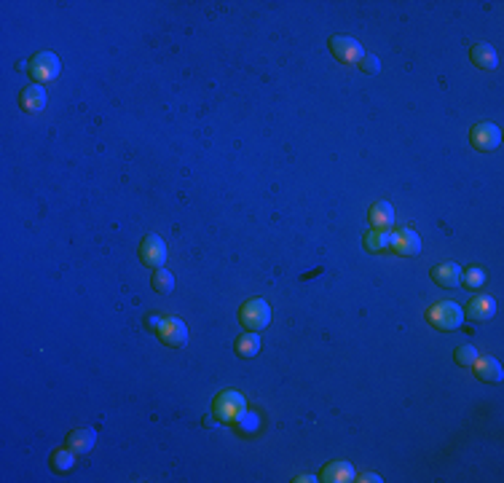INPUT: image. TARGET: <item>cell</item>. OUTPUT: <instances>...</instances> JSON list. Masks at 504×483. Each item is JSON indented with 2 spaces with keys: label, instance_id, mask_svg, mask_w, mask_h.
<instances>
[{
  "label": "cell",
  "instance_id": "6da1fadb",
  "mask_svg": "<svg viewBox=\"0 0 504 483\" xmlns=\"http://www.w3.org/2000/svg\"><path fill=\"white\" fill-rule=\"evenodd\" d=\"M427 320L438 330H459L464 322V309L456 301H438L435 307H429Z\"/></svg>",
  "mask_w": 504,
  "mask_h": 483
},
{
  "label": "cell",
  "instance_id": "7a4b0ae2",
  "mask_svg": "<svg viewBox=\"0 0 504 483\" xmlns=\"http://www.w3.org/2000/svg\"><path fill=\"white\" fill-rule=\"evenodd\" d=\"M215 417L223 421V424H231V421H236V419L247 411V400H244V395L241 392H236V390H225V392H220L218 397H215Z\"/></svg>",
  "mask_w": 504,
  "mask_h": 483
},
{
  "label": "cell",
  "instance_id": "3957f363",
  "mask_svg": "<svg viewBox=\"0 0 504 483\" xmlns=\"http://www.w3.org/2000/svg\"><path fill=\"white\" fill-rule=\"evenodd\" d=\"M239 320L244 328L250 330H263L268 328V322H271V307L265 304L263 298H250L239 311Z\"/></svg>",
  "mask_w": 504,
  "mask_h": 483
},
{
  "label": "cell",
  "instance_id": "277c9868",
  "mask_svg": "<svg viewBox=\"0 0 504 483\" xmlns=\"http://www.w3.org/2000/svg\"><path fill=\"white\" fill-rule=\"evenodd\" d=\"M330 51H333V57L338 60V62H344V65H360L362 60H365V48L360 41H354L349 35H333L330 38Z\"/></svg>",
  "mask_w": 504,
  "mask_h": 483
},
{
  "label": "cell",
  "instance_id": "5b68a950",
  "mask_svg": "<svg viewBox=\"0 0 504 483\" xmlns=\"http://www.w3.org/2000/svg\"><path fill=\"white\" fill-rule=\"evenodd\" d=\"M59 73H62V62H59V57L51 54V51L35 54L32 62H30V75H32L38 84H46V81L59 78Z\"/></svg>",
  "mask_w": 504,
  "mask_h": 483
},
{
  "label": "cell",
  "instance_id": "8992f818",
  "mask_svg": "<svg viewBox=\"0 0 504 483\" xmlns=\"http://www.w3.org/2000/svg\"><path fill=\"white\" fill-rule=\"evenodd\" d=\"M469 140H472V145H475L478 151L488 154V151H496V148L502 145V129H499L496 124L483 121V124H478V127H472Z\"/></svg>",
  "mask_w": 504,
  "mask_h": 483
},
{
  "label": "cell",
  "instance_id": "52a82bcc",
  "mask_svg": "<svg viewBox=\"0 0 504 483\" xmlns=\"http://www.w3.org/2000/svg\"><path fill=\"white\" fill-rule=\"evenodd\" d=\"M156 333H158V338L167 347H183L188 341V325L183 320H177V317H164Z\"/></svg>",
  "mask_w": 504,
  "mask_h": 483
},
{
  "label": "cell",
  "instance_id": "ba28073f",
  "mask_svg": "<svg viewBox=\"0 0 504 483\" xmlns=\"http://www.w3.org/2000/svg\"><path fill=\"white\" fill-rule=\"evenodd\" d=\"M140 258L148 266H153V268H161L167 264V241L161 237H156V234H148L142 239V244H140Z\"/></svg>",
  "mask_w": 504,
  "mask_h": 483
},
{
  "label": "cell",
  "instance_id": "9c48e42d",
  "mask_svg": "<svg viewBox=\"0 0 504 483\" xmlns=\"http://www.w3.org/2000/svg\"><path fill=\"white\" fill-rule=\"evenodd\" d=\"M392 250L400 253V255H418L421 253V239L413 228H402L392 234Z\"/></svg>",
  "mask_w": 504,
  "mask_h": 483
},
{
  "label": "cell",
  "instance_id": "30bf717a",
  "mask_svg": "<svg viewBox=\"0 0 504 483\" xmlns=\"http://www.w3.org/2000/svg\"><path fill=\"white\" fill-rule=\"evenodd\" d=\"M475 374L480 381H491V384H499L504 379V371H502V363L499 360H494V357H478L475 360Z\"/></svg>",
  "mask_w": 504,
  "mask_h": 483
},
{
  "label": "cell",
  "instance_id": "8fae6325",
  "mask_svg": "<svg viewBox=\"0 0 504 483\" xmlns=\"http://www.w3.org/2000/svg\"><path fill=\"white\" fill-rule=\"evenodd\" d=\"M322 481L325 483H351L357 481V473L349 462H330L322 470Z\"/></svg>",
  "mask_w": 504,
  "mask_h": 483
},
{
  "label": "cell",
  "instance_id": "7c38bea8",
  "mask_svg": "<svg viewBox=\"0 0 504 483\" xmlns=\"http://www.w3.org/2000/svg\"><path fill=\"white\" fill-rule=\"evenodd\" d=\"M432 280H435V285H440V287H459L461 285V268L456 264H451V261L438 264L435 268H432Z\"/></svg>",
  "mask_w": 504,
  "mask_h": 483
},
{
  "label": "cell",
  "instance_id": "4fadbf2b",
  "mask_svg": "<svg viewBox=\"0 0 504 483\" xmlns=\"http://www.w3.org/2000/svg\"><path fill=\"white\" fill-rule=\"evenodd\" d=\"M94 440H97V432L91 427H86V430H73L67 435V448L73 454H88L94 448Z\"/></svg>",
  "mask_w": 504,
  "mask_h": 483
},
{
  "label": "cell",
  "instance_id": "5bb4252c",
  "mask_svg": "<svg viewBox=\"0 0 504 483\" xmlns=\"http://www.w3.org/2000/svg\"><path fill=\"white\" fill-rule=\"evenodd\" d=\"M467 314H469L472 320H478V322H485V320H491V317L496 314V301H494L491 295H478V298L469 301Z\"/></svg>",
  "mask_w": 504,
  "mask_h": 483
},
{
  "label": "cell",
  "instance_id": "9a60e30c",
  "mask_svg": "<svg viewBox=\"0 0 504 483\" xmlns=\"http://www.w3.org/2000/svg\"><path fill=\"white\" fill-rule=\"evenodd\" d=\"M371 223H373V228L386 231V228L395 223V210H392V204L384 201V199H378V201L371 207Z\"/></svg>",
  "mask_w": 504,
  "mask_h": 483
},
{
  "label": "cell",
  "instance_id": "2e32d148",
  "mask_svg": "<svg viewBox=\"0 0 504 483\" xmlns=\"http://www.w3.org/2000/svg\"><path fill=\"white\" fill-rule=\"evenodd\" d=\"M22 108L27 113H41L46 108V89L41 84H32L22 91Z\"/></svg>",
  "mask_w": 504,
  "mask_h": 483
},
{
  "label": "cell",
  "instance_id": "e0dca14e",
  "mask_svg": "<svg viewBox=\"0 0 504 483\" xmlns=\"http://www.w3.org/2000/svg\"><path fill=\"white\" fill-rule=\"evenodd\" d=\"M472 62L483 70H496L499 67V54H496V48L488 44H478L472 48Z\"/></svg>",
  "mask_w": 504,
  "mask_h": 483
},
{
  "label": "cell",
  "instance_id": "ac0fdd59",
  "mask_svg": "<svg viewBox=\"0 0 504 483\" xmlns=\"http://www.w3.org/2000/svg\"><path fill=\"white\" fill-rule=\"evenodd\" d=\"M258 352H261V336H258L255 330L244 333L239 341H236V354L244 357V360H252Z\"/></svg>",
  "mask_w": 504,
  "mask_h": 483
},
{
  "label": "cell",
  "instance_id": "d6986e66",
  "mask_svg": "<svg viewBox=\"0 0 504 483\" xmlns=\"http://www.w3.org/2000/svg\"><path fill=\"white\" fill-rule=\"evenodd\" d=\"M365 247H368L371 253L392 250V234H389V231H381V228H373L371 234L365 237Z\"/></svg>",
  "mask_w": 504,
  "mask_h": 483
},
{
  "label": "cell",
  "instance_id": "ffe728a7",
  "mask_svg": "<svg viewBox=\"0 0 504 483\" xmlns=\"http://www.w3.org/2000/svg\"><path fill=\"white\" fill-rule=\"evenodd\" d=\"M153 287L158 290V293H172V290H175V277H172V271H167L164 266H161V268H156Z\"/></svg>",
  "mask_w": 504,
  "mask_h": 483
},
{
  "label": "cell",
  "instance_id": "44dd1931",
  "mask_svg": "<svg viewBox=\"0 0 504 483\" xmlns=\"http://www.w3.org/2000/svg\"><path fill=\"white\" fill-rule=\"evenodd\" d=\"M478 357H480V352L475 349L472 344H464V347H459V349H456V363H459L461 368H472Z\"/></svg>",
  "mask_w": 504,
  "mask_h": 483
},
{
  "label": "cell",
  "instance_id": "7402d4cb",
  "mask_svg": "<svg viewBox=\"0 0 504 483\" xmlns=\"http://www.w3.org/2000/svg\"><path fill=\"white\" fill-rule=\"evenodd\" d=\"M54 470H70L73 464H75V457H73V451H54Z\"/></svg>",
  "mask_w": 504,
  "mask_h": 483
},
{
  "label": "cell",
  "instance_id": "603a6c76",
  "mask_svg": "<svg viewBox=\"0 0 504 483\" xmlns=\"http://www.w3.org/2000/svg\"><path fill=\"white\" fill-rule=\"evenodd\" d=\"M236 424H239V430L244 432V435H252V432L258 430V417H255V414H247V411H244V414H241V417L236 419Z\"/></svg>",
  "mask_w": 504,
  "mask_h": 483
},
{
  "label": "cell",
  "instance_id": "cb8c5ba5",
  "mask_svg": "<svg viewBox=\"0 0 504 483\" xmlns=\"http://www.w3.org/2000/svg\"><path fill=\"white\" fill-rule=\"evenodd\" d=\"M464 280H467V287H483L485 285V271L483 268H467V274H461Z\"/></svg>",
  "mask_w": 504,
  "mask_h": 483
},
{
  "label": "cell",
  "instance_id": "d4e9b609",
  "mask_svg": "<svg viewBox=\"0 0 504 483\" xmlns=\"http://www.w3.org/2000/svg\"><path fill=\"white\" fill-rule=\"evenodd\" d=\"M360 67L368 73V75H375L378 70H381V62H378V57H373V54H365V60L360 62Z\"/></svg>",
  "mask_w": 504,
  "mask_h": 483
},
{
  "label": "cell",
  "instance_id": "484cf974",
  "mask_svg": "<svg viewBox=\"0 0 504 483\" xmlns=\"http://www.w3.org/2000/svg\"><path fill=\"white\" fill-rule=\"evenodd\" d=\"M161 320H164V317H158V314H151V317H148V325H151V330H158Z\"/></svg>",
  "mask_w": 504,
  "mask_h": 483
},
{
  "label": "cell",
  "instance_id": "4316f807",
  "mask_svg": "<svg viewBox=\"0 0 504 483\" xmlns=\"http://www.w3.org/2000/svg\"><path fill=\"white\" fill-rule=\"evenodd\" d=\"M360 481H362V483H381V475H373V473H368V475H360Z\"/></svg>",
  "mask_w": 504,
  "mask_h": 483
},
{
  "label": "cell",
  "instance_id": "83f0119b",
  "mask_svg": "<svg viewBox=\"0 0 504 483\" xmlns=\"http://www.w3.org/2000/svg\"><path fill=\"white\" fill-rule=\"evenodd\" d=\"M311 481H317V478H314V475H301V478H298V483H311Z\"/></svg>",
  "mask_w": 504,
  "mask_h": 483
}]
</instances>
